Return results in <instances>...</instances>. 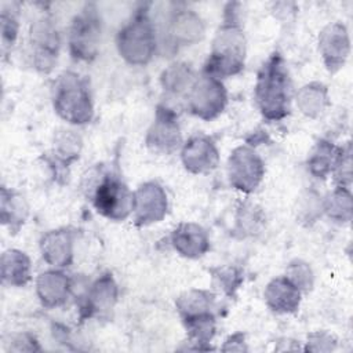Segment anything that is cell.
<instances>
[{"label": "cell", "instance_id": "obj_1", "mask_svg": "<svg viewBox=\"0 0 353 353\" xmlns=\"http://www.w3.org/2000/svg\"><path fill=\"white\" fill-rule=\"evenodd\" d=\"M255 99L268 120H280L290 113V79L280 54L274 52L261 68Z\"/></svg>", "mask_w": 353, "mask_h": 353}, {"label": "cell", "instance_id": "obj_2", "mask_svg": "<svg viewBox=\"0 0 353 353\" xmlns=\"http://www.w3.org/2000/svg\"><path fill=\"white\" fill-rule=\"evenodd\" d=\"M225 11L230 14V19H225L218 29L205 65L207 74L216 79L237 74L244 68L245 61L244 33L232 12L228 10Z\"/></svg>", "mask_w": 353, "mask_h": 353}, {"label": "cell", "instance_id": "obj_3", "mask_svg": "<svg viewBox=\"0 0 353 353\" xmlns=\"http://www.w3.org/2000/svg\"><path fill=\"white\" fill-rule=\"evenodd\" d=\"M54 109L72 124L88 123L92 117V101L87 80L73 72L62 73L54 85Z\"/></svg>", "mask_w": 353, "mask_h": 353}, {"label": "cell", "instance_id": "obj_4", "mask_svg": "<svg viewBox=\"0 0 353 353\" xmlns=\"http://www.w3.org/2000/svg\"><path fill=\"white\" fill-rule=\"evenodd\" d=\"M120 55L132 65L148 63L156 51L154 25L146 11L137 12L117 34Z\"/></svg>", "mask_w": 353, "mask_h": 353}, {"label": "cell", "instance_id": "obj_5", "mask_svg": "<svg viewBox=\"0 0 353 353\" xmlns=\"http://www.w3.org/2000/svg\"><path fill=\"white\" fill-rule=\"evenodd\" d=\"M101 40V18L94 4H85L73 18L69 46L74 58L91 61L97 52Z\"/></svg>", "mask_w": 353, "mask_h": 353}, {"label": "cell", "instance_id": "obj_6", "mask_svg": "<svg viewBox=\"0 0 353 353\" xmlns=\"http://www.w3.org/2000/svg\"><path fill=\"white\" fill-rule=\"evenodd\" d=\"M94 205L97 211L112 219H125L134 208V193L117 176H106L95 189Z\"/></svg>", "mask_w": 353, "mask_h": 353}, {"label": "cell", "instance_id": "obj_7", "mask_svg": "<svg viewBox=\"0 0 353 353\" xmlns=\"http://www.w3.org/2000/svg\"><path fill=\"white\" fill-rule=\"evenodd\" d=\"M226 90L219 79L205 74L197 79L189 92V108L203 120L215 119L226 105Z\"/></svg>", "mask_w": 353, "mask_h": 353}, {"label": "cell", "instance_id": "obj_8", "mask_svg": "<svg viewBox=\"0 0 353 353\" xmlns=\"http://www.w3.org/2000/svg\"><path fill=\"white\" fill-rule=\"evenodd\" d=\"M265 167L261 157L250 146L236 148L228 161V176L232 186L250 193L258 188Z\"/></svg>", "mask_w": 353, "mask_h": 353}, {"label": "cell", "instance_id": "obj_9", "mask_svg": "<svg viewBox=\"0 0 353 353\" xmlns=\"http://www.w3.org/2000/svg\"><path fill=\"white\" fill-rule=\"evenodd\" d=\"M30 40L34 57V65L41 72H50L58 57L59 37L58 32L48 18L34 22L30 30Z\"/></svg>", "mask_w": 353, "mask_h": 353}, {"label": "cell", "instance_id": "obj_10", "mask_svg": "<svg viewBox=\"0 0 353 353\" xmlns=\"http://www.w3.org/2000/svg\"><path fill=\"white\" fill-rule=\"evenodd\" d=\"M167 205V194L160 185L143 183L134 193V219L141 226L159 222L164 218Z\"/></svg>", "mask_w": 353, "mask_h": 353}, {"label": "cell", "instance_id": "obj_11", "mask_svg": "<svg viewBox=\"0 0 353 353\" xmlns=\"http://www.w3.org/2000/svg\"><path fill=\"white\" fill-rule=\"evenodd\" d=\"M319 48L327 69L330 72L339 70L350 52V40L346 26L341 22L327 25L320 33Z\"/></svg>", "mask_w": 353, "mask_h": 353}, {"label": "cell", "instance_id": "obj_12", "mask_svg": "<svg viewBox=\"0 0 353 353\" xmlns=\"http://www.w3.org/2000/svg\"><path fill=\"white\" fill-rule=\"evenodd\" d=\"M146 143L152 150L160 153H172L181 145V132L174 113L168 109H157V116L150 127Z\"/></svg>", "mask_w": 353, "mask_h": 353}, {"label": "cell", "instance_id": "obj_13", "mask_svg": "<svg viewBox=\"0 0 353 353\" xmlns=\"http://www.w3.org/2000/svg\"><path fill=\"white\" fill-rule=\"evenodd\" d=\"M218 150L205 137H192L182 149V161L185 167L194 174L212 171L218 165Z\"/></svg>", "mask_w": 353, "mask_h": 353}, {"label": "cell", "instance_id": "obj_14", "mask_svg": "<svg viewBox=\"0 0 353 353\" xmlns=\"http://www.w3.org/2000/svg\"><path fill=\"white\" fill-rule=\"evenodd\" d=\"M167 30L175 46H189L203 39L204 23L194 11L179 10L171 15Z\"/></svg>", "mask_w": 353, "mask_h": 353}, {"label": "cell", "instance_id": "obj_15", "mask_svg": "<svg viewBox=\"0 0 353 353\" xmlns=\"http://www.w3.org/2000/svg\"><path fill=\"white\" fill-rule=\"evenodd\" d=\"M174 248L183 256L199 258L210 247L205 230L196 223H181L171 236Z\"/></svg>", "mask_w": 353, "mask_h": 353}, {"label": "cell", "instance_id": "obj_16", "mask_svg": "<svg viewBox=\"0 0 353 353\" xmlns=\"http://www.w3.org/2000/svg\"><path fill=\"white\" fill-rule=\"evenodd\" d=\"M268 306L277 313H292L301 302V291L285 276L273 279L265 290Z\"/></svg>", "mask_w": 353, "mask_h": 353}, {"label": "cell", "instance_id": "obj_17", "mask_svg": "<svg viewBox=\"0 0 353 353\" xmlns=\"http://www.w3.org/2000/svg\"><path fill=\"white\" fill-rule=\"evenodd\" d=\"M41 254L46 262L54 266H68L73 255L72 236L68 230L48 232L40 243Z\"/></svg>", "mask_w": 353, "mask_h": 353}, {"label": "cell", "instance_id": "obj_18", "mask_svg": "<svg viewBox=\"0 0 353 353\" xmlns=\"http://www.w3.org/2000/svg\"><path fill=\"white\" fill-rule=\"evenodd\" d=\"M69 288V280L61 272L50 270L41 273L37 279L39 298L48 307L62 305L68 299Z\"/></svg>", "mask_w": 353, "mask_h": 353}, {"label": "cell", "instance_id": "obj_19", "mask_svg": "<svg viewBox=\"0 0 353 353\" xmlns=\"http://www.w3.org/2000/svg\"><path fill=\"white\" fill-rule=\"evenodd\" d=\"M1 274L3 280L11 285L26 284L30 279L29 258L18 250L6 251L1 258Z\"/></svg>", "mask_w": 353, "mask_h": 353}, {"label": "cell", "instance_id": "obj_20", "mask_svg": "<svg viewBox=\"0 0 353 353\" xmlns=\"http://www.w3.org/2000/svg\"><path fill=\"white\" fill-rule=\"evenodd\" d=\"M296 105L309 117H317L328 106V91L321 83L303 85L296 94Z\"/></svg>", "mask_w": 353, "mask_h": 353}, {"label": "cell", "instance_id": "obj_21", "mask_svg": "<svg viewBox=\"0 0 353 353\" xmlns=\"http://www.w3.org/2000/svg\"><path fill=\"white\" fill-rule=\"evenodd\" d=\"M117 296V288L113 279L106 274L97 280L88 294L87 303L91 312H103L113 306Z\"/></svg>", "mask_w": 353, "mask_h": 353}, {"label": "cell", "instance_id": "obj_22", "mask_svg": "<svg viewBox=\"0 0 353 353\" xmlns=\"http://www.w3.org/2000/svg\"><path fill=\"white\" fill-rule=\"evenodd\" d=\"M193 83H194V74L192 68L182 62L170 65L161 73V84L164 90L174 94H179L186 88H190Z\"/></svg>", "mask_w": 353, "mask_h": 353}, {"label": "cell", "instance_id": "obj_23", "mask_svg": "<svg viewBox=\"0 0 353 353\" xmlns=\"http://www.w3.org/2000/svg\"><path fill=\"white\" fill-rule=\"evenodd\" d=\"M324 210L330 218L339 222H349L352 215V196L349 188L338 186L324 201Z\"/></svg>", "mask_w": 353, "mask_h": 353}, {"label": "cell", "instance_id": "obj_24", "mask_svg": "<svg viewBox=\"0 0 353 353\" xmlns=\"http://www.w3.org/2000/svg\"><path fill=\"white\" fill-rule=\"evenodd\" d=\"M335 156H336V149L327 141H320L307 164H309V171L319 178H324L327 174L331 172L334 161H335Z\"/></svg>", "mask_w": 353, "mask_h": 353}, {"label": "cell", "instance_id": "obj_25", "mask_svg": "<svg viewBox=\"0 0 353 353\" xmlns=\"http://www.w3.org/2000/svg\"><path fill=\"white\" fill-rule=\"evenodd\" d=\"M214 303V295L205 291H189L181 295L176 301V306L183 317L210 312L211 305Z\"/></svg>", "mask_w": 353, "mask_h": 353}, {"label": "cell", "instance_id": "obj_26", "mask_svg": "<svg viewBox=\"0 0 353 353\" xmlns=\"http://www.w3.org/2000/svg\"><path fill=\"white\" fill-rule=\"evenodd\" d=\"M186 328L196 342H208L215 331V320L210 312H203L183 317Z\"/></svg>", "mask_w": 353, "mask_h": 353}, {"label": "cell", "instance_id": "obj_27", "mask_svg": "<svg viewBox=\"0 0 353 353\" xmlns=\"http://www.w3.org/2000/svg\"><path fill=\"white\" fill-rule=\"evenodd\" d=\"M3 204L1 205H6V207H10L8 208H1V216H3V222H10L11 223V228L14 225H17V228L23 223L25 218H26V212H28V208L25 205V201H23V197L12 193V192H7L6 189H3Z\"/></svg>", "mask_w": 353, "mask_h": 353}, {"label": "cell", "instance_id": "obj_28", "mask_svg": "<svg viewBox=\"0 0 353 353\" xmlns=\"http://www.w3.org/2000/svg\"><path fill=\"white\" fill-rule=\"evenodd\" d=\"M294 285L299 288V291H309L313 287V273L307 263L302 261L291 262L287 268L285 276Z\"/></svg>", "mask_w": 353, "mask_h": 353}, {"label": "cell", "instance_id": "obj_29", "mask_svg": "<svg viewBox=\"0 0 353 353\" xmlns=\"http://www.w3.org/2000/svg\"><path fill=\"white\" fill-rule=\"evenodd\" d=\"M352 150H350V143L346 145V148H342L336 150L335 156V181L338 182L339 186L347 188L352 182Z\"/></svg>", "mask_w": 353, "mask_h": 353}, {"label": "cell", "instance_id": "obj_30", "mask_svg": "<svg viewBox=\"0 0 353 353\" xmlns=\"http://www.w3.org/2000/svg\"><path fill=\"white\" fill-rule=\"evenodd\" d=\"M1 30H3L4 46L12 44L17 37V32H18V21H17V17L14 12H7L6 10H3Z\"/></svg>", "mask_w": 353, "mask_h": 353}, {"label": "cell", "instance_id": "obj_31", "mask_svg": "<svg viewBox=\"0 0 353 353\" xmlns=\"http://www.w3.org/2000/svg\"><path fill=\"white\" fill-rule=\"evenodd\" d=\"M237 276H239V273L236 269L228 268V269H223L218 277H219V280H222L223 288L226 291L232 292V290H236L237 285L240 284V279Z\"/></svg>", "mask_w": 353, "mask_h": 353}]
</instances>
